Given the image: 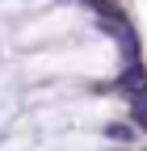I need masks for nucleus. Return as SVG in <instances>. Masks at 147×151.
Segmentation results:
<instances>
[{
  "instance_id": "obj_3",
  "label": "nucleus",
  "mask_w": 147,
  "mask_h": 151,
  "mask_svg": "<svg viewBox=\"0 0 147 151\" xmlns=\"http://www.w3.org/2000/svg\"><path fill=\"white\" fill-rule=\"evenodd\" d=\"M130 118H135V126L147 134V92H143V97H130Z\"/></svg>"
},
{
  "instance_id": "obj_2",
  "label": "nucleus",
  "mask_w": 147,
  "mask_h": 151,
  "mask_svg": "<svg viewBox=\"0 0 147 151\" xmlns=\"http://www.w3.org/2000/svg\"><path fill=\"white\" fill-rule=\"evenodd\" d=\"M105 139H114V143H130V139H135V126H130V122H109V126H105Z\"/></svg>"
},
{
  "instance_id": "obj_1",
  "label": "nucleus",
  "mask_w": 147,
  "mask_h": 151,
  "mask_svg": "<svg viewBox=\"0 0 147 151\" xmlns=\"http://www.w3.org/2000/svg\"><path fill=\"white\" fill-rule=\"evenodd\" d=\"M109 88H114V92H122L126 101H130V97H143V92H147V71H143V63H126Z\"/></svg>"
}]
</instances>
